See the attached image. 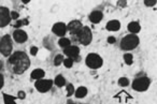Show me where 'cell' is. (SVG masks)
<instances>
[{
    "mask_svg": "<svg viewBox=\"0 0 157 104\" xmlns=\"http://www.w3.org/2000/svg\"><path fill=\"white\" fill-rule=\"evenodd\" d=\"M8 65L14 74H23L30 67V60H29L26 53L22 52V50H17L9 57Z\"/></svg>",
    "mask_w": 157,
    "mask_h": 104,
    "instance_id": "obj_1",
    "label": "cell"
},
{
    "mask_svg": "<svg viewBox=\"0 0 157 104\" xmlns=\"http://www.w3.org/2000/svg\"><path fill=\"white\" fill-rule=\"evenodd\" d=\"M140 40L138 35H128L124 37L121 41V48L123 50H132L139 45Z\"/></svg>",
    "mask_w": 157,
    "mask_h": 104,
    "instance_id": "obj_2",
    "label": "cell"
},
{
    "mask_svg": "<svg viewBox=\"0 0 157 104\" xmlns=\"http://www.w3.org/2000/svg\"><path fill=\"white\" fill-rule=\"evenodd\" d=\"M74 37L76 38V40H78L80 43L83 44V45H85V46L90 45V42H92V40H93V35H92L90 29L88 28V27H84V26L82 27L81 30L78 31Z\"/></svg>",
    "mask_w": 157,
    "mask_h": 104,
    "instance_id": "obj_3",
    "label": "cell"
},
{
    "mask_svg": "<svg viewBox=\"0 0 157 104\" xmlns=\"http://www.w3.org/2000/svg\"><path fill=\"white\" fill-rule=\"evenodd\" d=\"M13 44H12L11 37L9 35H6L0 40V53L5 57H9L12 53Z\"/></svg>",
    "mask_w": 157,
    "mask_h": 104,
    "instance_id": "obj_4",
    "label": "cell"
},
{
    "mask_svg": "<svg viewBox=\"0 0 157 104\" xmlns=\"http://www.w3.org/2000/svg\"><path fill=\"white\" fill-rule=\"evenodd\" d=\"M151 84V80L146 76H142V77H137L132 83V88L136 91H145L148 89Z\"/></svg>",
    "mask_w": 157,
    "mask_h": 104,
    "instance_id": "obj_5",
    "label": "cell"
},
{
    "mask_svg": "<svg viewBox=\"0 0 157 104\" xmlns=\"http://www.w3.org/2000/svg\"><path fill=\"white\" fill-rule=\"evenodd\" d=\"M86 65L90 69H99L102 65V58L97 54H90L86 57Z\"/></svg>",
    "mask_w": 157,
    "mask_h": 104,
    "instance_id": "obj_6",
    "label": "cell"
},
{
    "mask_svg": "<svg viewBox=\"0 0 157 104\" xmlns=\"http://www.w3.org/2000/svg\"><path fill=\"white\" fill-rule=\"evenodd\" d=\"M9 9L6 7H0V28L8 26L11 22V15H10Z\"/></svg>",
    "mask_w": 157,
    "mask_h": 104,
    "instance_id": "obj_7",
    "label": "cell"
},
{
    "mask_svg": "<svg viewBox=\"0 0 157 104\" xmlns=\"http://www.w3.org/2000/svg\"><path fill=\"white\" fill-rule=\"evenodd\" d=\"M52 85H53V82L52 80H38L35 84V87L38 91L40 92H48L51 88H52Z\"/></svg>",
    "mask_w": 157,
    "mask_h": 104,
    "instance_id": "obj_8",
    "label": "cell"
},
{
    "mask_svg": "<svg viewBox=\"0 0 157 104\" xmlns=\"http://www.w3.org/2000/svg\"><path fill=\"white\" fill-rule=\"evenodd\" d=\"M66 56H68V58L72 59V60H76L78 59V55H80V48L75 45H70L69 47L63 50Z\"/></svg>",
    "mask_w": 157,
    "mask_h": 104,
    "instance_id": "obj_9",
    "label": "cell"
},
{
    "mask_svg": "<svg viewBox=\"0 0 157 104\" xmlns=\"http://www.w3.org/2000/svg\"><path fill=\"white\" fill-rule=\"evenodd\" d=\"M12 37H13L14 41L17 42V43H24V42H26L27 39H28L27 33L25 32L24 30H22V29H15L13 35H12Z\"/></svg>",
    "mask_w": 157,
    "mask_h": 104,
    "instance_id": "obj_10",
    "label": "cell"
},
{
    "mask_svg": "<svg viewBox=\"0 0 157 104\" xmlns=\"http://www.w3.org/2000/svg\"><path fill=\"white\" fill-rule=\"evenodd\" d=\"M82 27H83V25H82V23L80 20H72V22H70L68 24L67 29L71 32L72 35H75L78 31L81 30Z\"/></svg>",
    "mask_w": 157,
    "mask_h": 104,
    "instance_id": "obj_11",
    "label": "cell"
},
{
    "mask_svg": "<svg viewBox=\"0 0 157 104\" xmlns=\"http://www.w3.org/2000/svg\"><path fill=\"white\" fill-rule=\"evenodd\" d=\"M52 31L58 37H63L66 35V31H67V26L63 23H56L53 26Z\"/></svg>",
    "mask_w": 157,
    "mask_h": 104,
    "instance_id": "obj_12",
    "label": "cell"
},
{
    "mask_svg": "<svg viewBox=\"0 0 157 104\" xmlns=\"http://www.w3.org/2000/svg\"><path fill=\"white\" fill-rule=\"evenodd\" d=\"M102 18H103V14L101 11H94L90 15V20L93 24H98V23L101 22Z\"/></svg>",
    "mask_w": 157,
    "mask_h": 104,
    "instance_id": "obj_13",
    "label": "cell"
},
{
    "mask_svg": "<svg viewBox=\"0 0 157 104\" xmlns=\"http://www.w3.org/2000/svg\"><path fill=\"white\" fill-rule=\"evenodd\" d=\"M128 30L129 32H131L132 35H136V33H138L140 30H141V27H140V24L137 22H131L128 24Z\"/></svg>",
    "mask_w": 157,
    "mask_h": 104,
    "instance_id": "obj_14",
    "label": "cell"
},
{
    "mask_svg": "<svg viewBox=\"0 0 157 104\" xmlns=\"http://www.w3.org/2000/svg\"><path fill=\"white\" fill-rule=\"evenodd\" d=\"M44 75H45V72H44L43 70L42 69H36L31 72L30 77L33 78V80H41L42 77H44Z\"/></svg>",
    "mask_w": 157,
    "mask_h": 104,
    "instance_id": "obj_15",
    "label": "cell"
},
{
    "mask_svg": "<svg viewBox=\"0 0 157 104\" xmlns=\"http://www.w3.org/2000/svg\"><path fill=\"white\" fill-rule=\"evenodd\" d=\"M121 28V23L118 20H110L107 24V29L109 31H117Z\"/></svg>",
    "mask_w": 157,
    "mask_h": 104,
    "instance_id": "obj_16",
    "label": "cell"
},
{
    "mask_svg": "<svg viewBox=\"0 0 157 104\" xmlns=\"http://www.w3.org/2000/svg\"><path fill=\"white\" fill-rule=\"evenodd\" d=\"M86 95H87V89H86V87L81 86L75 90V97L78 98V99H82V98H84Z\"/></svg>",
    "mask_w": 157,
    "mask_h": 104,
    "instance_id": "obj_17",
    "label": "cell"
},
{
    "mask_svg": "<svg viewBox=\"0 0 157 104\" xmlns=\"http://www.w3.org/2000/svg\"><path fill=\"white\" fill-rule=\"evenodd\" d=\"M58 44L60 47H63V50L67 47H69L70 45H71V41H70L69 39H67V38H60L58 41Z\"/></svg>",
    "mask_w": 157,
    "mask_h": 104,
    "instance_id": "obj_18",
    "label": "cell"
},
{
    "mask_svg": "<svg viewBox=\"0 0 157 104\" xmlns=\"http://www.w3.org/2000/svg\"><path fill=\"white\" fill-rule=\"evenodd\" d=\"M17 97H13V95H7V93H3V99H5V104H16L15 99Z\"/></svg>",
    "mask_w": 157,
    "mask_h": 104,
    "instance_id": "obj_19",
    "label": "cell"
},
{
    "mask_svg": "<svg viewBox=\"0 0 157 104\" xmlns=\"http://www.w3.org/2000/svg\"><path fill=\"white\" fill-rule=\"evenodd\" d=\"M55 85H56L57 87H63V85L66 84V80L63 78V75H57L56 78H55Z\"/></svg>",
    "mask_w": 157,
    "mask_h": 104,
    "instance_id": "obj_20",
    "label": "cell"
},
{
    "mask_svg": "<svg viewBox=\"0 0 157 104\" xmlns=\"http://www.w3.org/2000/svg\"><path fill=\"white\" fill-rule=\"evenodd\" d=\"M124 60H125V62H126V65H132V61H133V57H132V55L131 54H125L124 55Z\"/></svg>",
    "mask_w": 157,
    "mask_h": 104,
    "instance_id": "obj_21",
    "label": "cell"
},
{
    "mask_svg": "<svg viewBox=\"0 0 157 104\" xmlns=\"http://www.w3.org/2000/svg\"><path fill=\"white\" fill-rule=\"evenodd\" d=\"M63 62V55H57L56 57L54 58V65H60L61 63Z\"/></svg>",
    "mask_w": 157,
    "mask_h": 104,
    "instance_id": "obj_22",
    "label": "cell"
},
{
    "mask_svg": "<svg viewBox=\"0 0 157 104\" xmlns=\"http://www.w3.org/2000/svg\"><path fill=\"white\" fill-rule=\"evenodd\" d=\"M118 85L122 87H126L129 85V80H127L126 77H121L120 80H118Z\"/></svg>",
    "mask_w": 157,
    "mask_h": 104,
    "instance_id": "obj_23",
    "label": "cell"
},
{
    "mask_svg": "<svg viewBox=\"0 0 157 104\" xmlns=\"http://www.w3.org/2000/svg\"><path fill=\"white\" fill-rule=\"evenodd\" d=\"M63 65H65L66 68H71L72 65H73V60L70 58H67V59H63Z\"/></svg>",
    "mask_w": 157,
    "mask_h": 104,
    "instance_id": "obj_24",
    "label": "cell"
},
{
    "mask_svg": "<svg viewBox=\"0 0 157 104\" xmlns=\"http://www.w3.org/2000/svg\"><path fill=\"white\" fill-rule=\"evenodd\" d=\"M67 93H68V97H70V95H72L74 93V87L72 84H69L67 86Z\"/></svg>",
    "mask_w": 157,
    "mask_h": 104,
    "instance_id": "obj_25",
    "label": "cell"
},
{
    "mask_svg": "<svg viewBox=\"0 0 157 104\" xmlns=\"http://www.w3.org/2000/svg\"><path fill=\"white\" fill-rule=\"evenodd\" d=\"M144 5L146 7H153V6L156 5V0H145L144 1Z\"/></svg>",
    "mask_w": 157,
    "mask_h": 104,
    "instance_id": "obj_26",
    "label": "cell"
},
{
    "mask_svg": "<svg viewBox=\"0 0 157 104\" xmlns=\"http://www.w3.org/2000/svg\"><path fill=\"white\" fill-rule=\"evenodd\" d=\"M10 15H11L12 20H18V17H20V14H18L17 12H15V11L10 12Z\"/></svg>",
    "mask_w": 157,
    "mask_h": 104,
    "instance_id": "obj_27",
    "label": "cell"
},
{
    "mask_svg": "<svg viewBox=\"0 0 157 104\" xmlns=\"http://www.w3.org/2000/svg\"><path fill=\"white\" fill-rule=\"evenodd\" d=\"M30 54L33 55V56H36V55L38 54V47H36V46H33V47L30 48Z\"/></svg>",
    "mask_w": 157,
    "mask_h": 104,
    "instance_id": "obj_28",
    "label": "cell"
},
{
    "mask_svg": "<svg viewBox=\"0 0 157 104\" xmlns=\"http://www.w3.org/2000/svg\"><path fill=\"white\" fill-rule=\"evenodd\" d=\"M3 84H5V78H3V75L0 73V89L3 87Z\"/></svg>",
    "mask_w": 157,
    "mask_h": 104,
    "instance_id": "obj_29",
    "label": "cell"
},
{
    "mask_svg": "<svg viewBox=\"0 0 157 104\" xmlns=\"http://www.w3.org/2000/svg\"><path fill=\"white\" fill-rule=\"evenodd\" d=\"M25 23H26V24H27V22H26V20H25V22H21V20H18V22L16 23L15 25H14V27H15V28H18V27H21V26H22V24H25Z\"/></svg>",
    "mask_w": 157,
    "mask_h": 104,
    "instance_id": "obj_30",
    "label": "cell"
},
{
    "mask_svg": "<svg viewBox=\"0 0 157 104\" xmlns=\"http://www.w3.org/2000/svg\"><path fill=\"white\" fill-rule=\"evenodd\" d=\"M17 98H18V99H24V98H25V92H24V91H20V92H18Z\"/></svg>",
    "mask_w": 157,
    "mask_h": 104,
    "instance_id": "obj_31",
    "label": "cell"
},
{
    "mask_svg": "<svg viewBox=\"0 0 157 104\" xmlns=\"http://www.w3.org/2000/svg\"><path fill=\"white\" fill-rule=\"evenodd\" d=\"M108 42H109L110 44L114 43V42H115V38H114V37H109V38H108Z\"/></svg>",
    "mask_w": 157,
    "mask_h": 104,
    "instance_id": "obj_32",
    "label": "cell"
},
{
    "mask_svg": "<svg viewBox=\"0 0 157 104\" xmlns=\"http://www.w3.org/2000/svg\"><path fill=\"white\" fill-rule=\"evenodd\" d=\"M2 68H3V63H2V61L0 60V70H2Z\"/></svg>",
    "mask_w": 157,
    "mask_h": 104,
    "instance_id": "obj_33",
    "label": "cell"
},
{
    "mask_svg": "<svg viewBox=\"0 0 157 104\" xmlns=\"http://www.w3.org/2000/svg\"><path fill=\"white\" fill-rule=\"evenodd\" d=\"M29 1H30V0H23V2H24V3H28Z\"/></svg>",
    "mask_w": 157,
    "mask_h": 104,
    "instance_id": "obj_34",
    "label": "cell"
},
{
    "mask_svg": "<svg viewBox=\"0 0 157 104\" xmlns=\"http://www.w3.org/2000/svg\"><path fill=\"white\" fill-rule=\"evenodd\" d=\"M67 104H75V103H74V102H72V101H69Z\"/></svg>",
    "mask_w": 157,
    "mask_h": 104,
    "instance_id": "obj_35",
    "label": "cell"
}]
</instances>
